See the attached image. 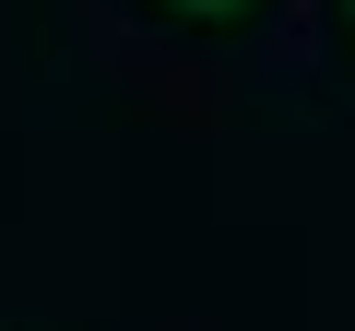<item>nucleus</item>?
<instances>
[{"mask_svg": "<svg viewBox=\"0 0 355 331\" xmlns=\"http://www.w3.org/2000/svg\"><path fill=\"white\" fill-rule=\"evenodd\" d=\"M331 48H343V71H355V0H331Z\"/></svg>", "mask_w": 355, "mask_h": 331, "instance_id": "nucleus-2", "label": "nucleus"}, {"mask_svg": "<svg viewBox=\"0 0 355 331\" xmlns=\"http://www.w3.org/2000/svg\"><path fill=\"white\" fill-rule=\"evenodd\" d=\"M142 12L178 36H249V24H272V0H142Z\"/></svg>", "mask_w": 355, "mask_h": 331, "instance_id": "nucleus-1", "label": "nucleus"}]
</instances>
